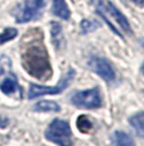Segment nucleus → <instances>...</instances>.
Wrapping results in <instances>:
<instances>
[{
  "instance_id": "f257e3e1",
  "label": "nucleus",
  "mask_w": 144,
  "mask_h": 146,
  "mask_svg": "<svg viewBox=\"0 0 144 146\" xmlns=\"http://www.w3.org/2000/svg\"><path fill=\"white\" fill-rule=\"evenodd\" d=\"M23 67L29 75L39 80H48L52 76V67L46 47L42 42H32L22 51Z\"/></svg>"
},
{
  "instance_id": "f03ea898",
  "label": "nucleus",
  "mask_w": 144,
  "mask_h": 146,
  "mask_svg": "<svg viewBox=\"0 0 144 146\" xmlns=\"http://www.w3.org/2000/svg\"><path fill=\"white\" fill-rule=\"evenodd\" d=\"M92 1L96 8L98 14L106 22L107 26L110 27V29H111L113 32L116 33L119 37H123L120 31L115 26V24H118L125 33L132 35L133 31H132V27H130L128 19H126V17L124 15L111 1H109V0H92Z\"/></svg>"
},
{
  "instance_id": "7ed1b4c3",
  "label": "nucleus",
  "mask_w": 144,
  "mask_h": 146,
  "mask_svg": "<svg viewBox=\"0 0 144 146\" xmlns=\"http://www.w3.org/2000/svg\"><path fill=\"white\" fill-rule=\"evenodd\" d=\"M48 141L53 142L58 146H73V139H72V131L70 123L63 119L56 118L49 123L48 128L44 133Z\"/></svg>"
},
{
  "instance_id": "20e7f679",
  "label": "nucleus",
  "mask_w": 144,
  "mask_h": 146,
  "mask_svg": "<svg viewBox=\"0 0 144 146\" xmlns=\"http://www.w3.org/2000/svg\"><path fill=\"white\" fill-rule=\"evenodd\" d=\"M47 5V0H23L15 9L14 17L18 23H28L39 18Z\"/></svg>"
},
{
  "instance_id": "39448f33",
  "label": "nucleus",
  "mask_w": 144,
  "mask_h": 146,
  "mask_svg": "<svg viewBox=\"0 0 144 146\" xmlns=\"http://www.w3.org/2000/svg\"><path fill=\"white\" fill-rule=\"evenodd\" d=\"M75 70L73 69H68V71L66 72V75L61 79L60 84L57 86H43V85H37V84H30V88L28 92V98L29 99H34L38 98L41 95H47V94H60L67 88L68 85L72 83L75 78Z\"/></svg>"
},
{
  "instance_id": "423d86ee",
  "label": "nucleus",
  "mask_w": 144,
  "mask_h": 146,
  "mask_svg": "<svg viewBox=\"0 0 144 146\" xmlns=\"http://www.w3.org/2000/svg\"><path fill=\"white\" fill-rule=\"evenodd\" d=\"M71 103L73 106L79 107V108L84 109H94V108H100L102 106V99L99 88L87 89V90L77 92V93L72 94Z\"/></svg>"
},
{
  "instance_id": "0eeeda50",
  "label": "nucleus",
  "mask_w": 144,
  "mask_h": 146,
  "mask_svg": "<svg viewBox=\"0 0 144 146\" xmlns=\"http://www.w3.org/2000/svg\"><path fill=\"white\" fill-rule=\"evenodd\" d=\"M87 65L95 74H98L101 79L105 81H114L115 80V71L109 61L99 56H91L87 61Z\"/></svg>"
},
{
  "instance_id": "6e6552de",
  "label": "nucleus",
  "mask_w": 144,
  "mask_h": 146,
  "mask_svg": "<svg viewBox=\"0 0 144 146\" xmlns=\"http://www.w3.org/2000/svg\"><path fill=\"white\" fill-rule=\"evenodd\" d=\"M51 37L54 48L62 50L65 47V37H63L62 27L57 22H51Z\"/></svg>"
},
{
  "instance_id": "1a4fd4ad",
  "label": "nucleus",
  "mask_w": 144,
  "mask_h": 146,
  "mask_svg": "<svg viewBox=\"0 0 144 146\" xmlns=\"http://www.w3.org/2000/svg\"><path fill=\"white\" fill-rule=\"evenodd\" d=\"M52 13L58 18L67 21L70 19L71 12L68 9V5L66 0H52Z\"/></svg>"
},
{
  "instance_id": "9d476101",
  "label": "nucleus",
  "mask_w": 144,
  "mask_h": 146,
  "mask_svg": "<svg viewBox=\"0 0 144 146\" xmlns=\"http://www.w3.org/2000/svg\"><path fill=\"white\" fill-rule=\"evenodd\" d=\"M0 90L7 95H12L15 92L20 90V86H19L18 81L14 76H7L0 83Z\"/></svg>"
},
{
  "instance_id": "9b49d317",
  "label": "nucleus",
  "mask_w": 144,
  "mask_h": 146,
  "mask_svg": "<svg viewBox=\"0 0 144 146\" xmlns=\"http://www.w3.org/2000/svg\"><path fill=\"white\" fill-rule=\"evenodd\" d=\"M113 141L115 146H134V140L132 136L123 131H115L113 135Z\"/></svg>"
},
{
  "instance_id": "f8f14e48",
  "label": "nucleus",
  "mask_w": 144,
  "mask_h": 146,
  "mask_svg": "<svg viewBox=\"0 0 144 146\" xmlns=\"http://www.w3.org/2000/svg\"><path fill=\"white\" fill-rule=\"evenodd\" d=\"M33 108L37 112H60L61 111L60 104L53 102V100H42V102H38Z\"/></svg>"
},
{
  "instance_id": "ddd939ff",
  "label": "nucleus",
  "mask_w": 144,
  "mask_h": 146,
  "mask_svg": "<svg viewBox=\"0 0 144 146\" xmlns=\"http://www.w3.org/2000/svg\"><path fill=\"white\" fill-rule=\"evenodd\" d=\"M129 122H130V125L134 127L135 132L139 135V136L144 137V112H140V113H137V114H134V116H132Z\"/></svg>"
},
{
  "instance_id": "4468645a",
  "label": "nucleus",
  "mask_w": 144,
  "mask_h": 146,
  "mask_svg": "<svg viewBox=\"0 0 144 146\" xmlns=\"http://www.w3.org/2000/svg\"><path fill=\"white\" fill-rule=\"evenodd\" d=\"M76 126L80 132H82V133H87L92 130V122H91L90 118H88L87 116H85V114H81V116L77 117Z\"/></svg>"
},
{
  "instance_id": "2eb2a0df",
  "label": "nucleus",
  "mask_w": 144,
  "mask_h": 146,
  "mask_svg": "<svg viewBox=\"0 0 144 146\" xmlns=\"http://www.w3.org/2000/svg\"><path fill=\"white\" fill-rule=\"evenodd\" d=\"M18 36V31L15 28H5L1 33H0V44H4L7 42L14 40V38Z\"/></svg>"
},
{
  "instance_id": "dca6fc26",
  "label": "nucleus",
  "mask_w": 144,
  "mask_h": 146,
  "mask_svg": "<svg viewBox=\"0 0 144 146\" xmlns=\"http://www.w3.org/2000/svg\"><path fill=\"white\" fill-rule=\"evenodd\" d=\"M100 27L99 23L96 21H92V19H84L81 22V31L82 33H88V32H92V31L98 29Z\"/></svg>"
},
{
  "instance_id": "f3484780",
  "label": "nucleus",
  "mask_w": 144,
  "mask_h": 146,
  "mask_svg": "<svg viewBox=\"0 0 144 146\" xmlns=\"http://www.w3.org/2000/svg\"><path fill=\"white\" fill-rule=\"evenodd\" d=\"M132 1L138 7H144V0H132Z\"/></svg>"
},
{
  "instance_id": "a211bd4d",
  "label": "nucleus",
  "mask_w": 144,
  "mask_h": 146,
  "mask_svg": "<svg viewBox=\"0 0 144 146\" xmlns=\"http://www.w3.org/2000/svg\"><path fill=\"white\" fill-rule=\"evenodd\" d=\"M1 74H4V69H3V67H0V75Z\"/></svg>"
},
{
  "instance_id": "6ab92c4d",
  "label": "nucleus",
  "mask_w": 144,
  "mask_h": 146,
  "mask_svg": "<svg viewBox=\"0 0 144 146\" xmlns=\"http://www.w3.org/2000/svg\"><path fill=\"white\" fill-rule=\"evenodd\" d=\"M142 46L144 47V38H143V40H142Z\"/></svg>"
},
{
  "instance_id": "aec40b11",
  "label": "nucleus",
  "mask_w": 144,
  "mask_h": 146,
  "mask_svg": "<svg viewBox=\"0 0 144 146\" xmlns=\"http://www.w3.org/2000/svg\"><path fill=\"white\" fill-rule=\"evenodd\" d=\"M143 72H144V64H143Z\"/></svg>"
}]
</instances>
